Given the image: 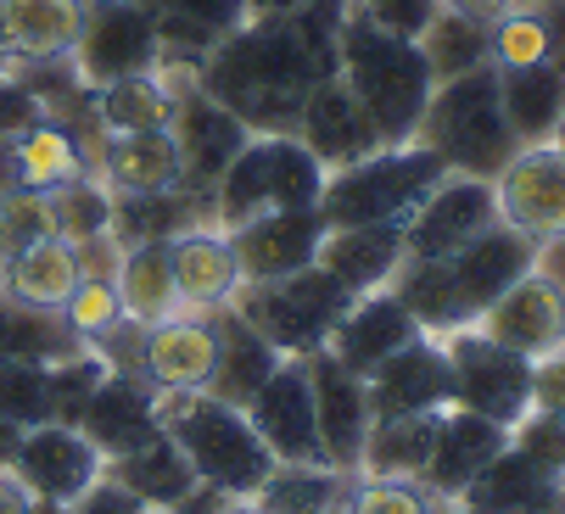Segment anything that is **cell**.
I'll list each match as a JSON object with an SVG mask.
<instances>
[{"label":"cell","instance_id":"30bf717a","mask_svg":"<svg viewBox=\"0 0 565 514\" xmlns=\"http://www.w3.org/2000/svg\"><path fill=\"white\" fill-rule=\"evenodd\" d=\"M67 62L96 90V84L163 67V34L140 0H85V23H78V45Z\"/></svg>","mask_w":565,"mask_h":514},{"label":"cell","instance_id":"8d00e7d4","mask_svg":"<svg viewBox=\"0 0 565 514\" xmlns=\"http://www.w3.org/2000/svg\"><path fill=\"white\" fill-rule=\"evenodd\" d=\"M499 101H504V118H510L515 140L537 146V140H548V129L565 113V73L548 67V62H537V67H499Z\"/></svg>","mask_w":565,"mask_h":514},{"label":"cell","instance_id":"f1b7e54d","mask_svg":"<svg viewBox=\"0 0 565 514\" xmlns=\"http://www.w3.org/2000/svg\"><path fill=\"white\" fill-rule=\"evenodd\" d=\"M319 269H326L348 297L386 291L392 275L403 269V224H353V229H326L319 240Z\"/></svg>","mask_w":565,"mask_h":514},{"label":"cell","instance_id":"11a10c76","mask_svg":"<svg viewBox=\"0 0 565 514\" xmlns=\"http://www.w3.org/2000/svg\"><path fill=\"white\" fill-rule=\"evenodd\" d=\"M0 514H34V492L12 470H0Z\"/></svg>","mask_w":565,"mask_h":514},{"label":"cell","instance_id":"484cf974","mask_svg":"<svg viewBox=\"0 0 565 514\" xmlns=\"http://www.w3.org/2000/svg\"><path fill=\"white\" fill-rule=\"evenodd\" d=\"M326 168H348V162H364L370 151H381V135L375 124L364 118V107L348 96L342 78H326L319 90L302 101L297 113V129H291Z\"/></svg>","mask_w":565,"mask_h":514},{"label":"cell","instance_id":"91938a15","mask_svg":"<svg viewBox=\"0 0 565 514\" xmlns=\"http://www.w3.org/2000/svg\"><path fill=\"white\" fill-rule=\"evenodd\" d=\"M18 442H23V425L0 419V470H12V453H18Z\"/></svg>","mask_w":565,"mask_h":514},{"label":"cell","instance_id":"f907efd6","mask_svg":"<svg viewBox=\"0 0 565 514\" xmlns=\"http://www.w3.org/2000/svg\"><path fill=\"white\" fill-rule=\"evenodd\" d=\"M45 118V107H40V96L29 90V78L12 67V73H0V146L7 140H18L29 124H40Z\"/></svg>","mask_w":565,"mask_h":514},{"label":"cell","instance_id":"603a6c76","mask_svg":"<svg viewBox=\"0 0 565 514\" xmlns=\"http://www.w3.org/2000/svg\"><path fill=\"white\" fill-rule=\"evenodd\" d=\"M96 146L102 135H78L56 118H40L29 124L18 140H7V168H12V191H62L73 180L96 174Z\"/></svg>","mask_w":565,"mask_h":514},{"label":"cell","instance_id":"d6a6232c","mask_svg":"<svg viewBox=\"0 0 565 514\" xmlns=\"http://www.w3.org/2000/svg\"><path fill=\"white\" fill-rule=\"evenodd\" d=\"M213 335H218V364H213V381H207V397L218 403H235V408H247V397L280 370V347L253 330L247 319H241L235 308H218L213 313Z\"/></svg>","mask_w":565,"mask_h":514},{"label":"cell","instance_id":"6125c7cd","mask_svg":"<svg viewBox=\"0 0 565 514\" xmlns=\"http://www.w3.org/2000/svg\"><path fill=\"white\" fill-rule=\"evenodd\" d=\"M548 146H554V151H559V157H565V113H559V124H554V129H548Z\"/></svg>","mask_w":565,"mask_h":514},{"label":"cell","instance_id":"9f6ffc18","mask_svg":"<svg viewBox=\"0 0 565 514\" xmlns=\"http://www.w3.org/2000/svg\"><path fill=\"white\" fill-rule=\"evenodd\" d=\"M448 12H465V18H481V23H493V18H504L515 0H443Z\"/></svg>","mask_w":565,"mask_h":514},{"label":"cell","instance_id":"b9f144b4","mask_svg":"<svg viewBox=\"0 0 565 514\" xmlns=\"http://www.w3.org/2000/svg\"><path fill=\"white\" fill-rule=\"evenodd\" d=\"M62 324L73 330V341L78 347H113V341L129 330V319H124V302H118V286L113 280H102V275H78V286H73V297L62 302Z\"/></svg>","mask_w":565,"mask_h":514},{"label":"cell","instance_id":"03108f58","mask_svg":"<svg viewBox=\"0 0 565 514\" xmlns=\"http://www.w3.org/2000/svg\"><path fill=\"white\" fill-rule=\"evenodd\" d=\"M437 514H470V508H465V503H459V508H437Z\"/></svg>","mask_w":565,"mask_h":514},{"label":"cell","instance_id":"680465c9","mask_svg":"<svg viewBox=\"0 0 565 514\" xmlns=\"http://www.w3.org/2000/svg\"><path fill=\"white\" fill-rule=\"evenodd\" d=\"M308 0H247V18H286V12H302Z\"/></svg>","mask_w":565,"mask_h":514},{"label":"cell","instance_id":"681fc988","mask_svg":"<svg viewBox=\"0 0 565 514\" xmlns=\"http://www.w3.org/2000/svg\"><path fill=\"white\" fill-rule=\"evenodd\" d=\"M353 7H359L370 23H381L386 34L420 40V34H426V23L437 18V7H443V0H353Z\"/></svg>","mask_w":565,"mask_h":514},{"label":"cell","instance_id":"60d3db41","mask_svg":"<svg viewBox=\"0 0 565 514\" xmlns=\"http://www.w3.org/2000/svg\"><path fill=\"white\" fill-rule=\"evenodd\" d=\"M488 34H493V23L437 7V18H431L426 34H420V51H426L431 78L443 84V78H465V73H476V67H488V62H493V40H488Z\"/></svg>","mask_w":565,"mask_h":514},{"label":"cell","instance_id":"f6af8a7d","mask_svg":"<svg viewBox=\"0 0 565 514\" xmlns=\"http://www.w3.org/2000/svg\"><path fill=\"white\" fill-rule=\"evenodd\" d=\"M0 419L12 425H45L56 419L51 408V364H0Z\"/></svg>","mask_w":565,"mask_h":514},{"label":"cell","instance_id":"2e32d148","mask_svg":"<svg viewBox=\"0 0 565 514\" xmlns=\"http://www.w3.org/2000/svg\"><path fill=\"white\" fill-rule=\"evenodd\" d=\"M135 375L151 392H207L213 364H218V335H213V313H169L140 330L135 341Z\"/></svg>","mask_w":565,"mask_h":514},{"label":"cell","instance_id":"d4e9b609","mask_svg":"<svg viewBox=\"0 0 565 514\" xmlns=\"http://www.w3.org/2000/svg\"><path fill=\"white\" fill-rule=\"evenodd\" d=\"M510 448V431L504 425H493V419H481V414H470V408H443V419H437V442H431V464H426V486L448 503H459L465 497V486L488 470L499 453Z\"/></svg>","mask_w":565,"mask_h":514},{"label":"cell","instance_id":"ffe728a7","mask_svg":"<svg viewBox=\"0 0 565 514\" xmlns=\"http://www.w3.org/2000/svg\"><path fill=\"white\" fill-rule=\"evenodd\" d=\"M370 419H397V414H443L454 408V370L437 335H415L403 353H392L370 381Z\"/></svg>","mask_w":565,"mask_h":514},{"label":"cell","instance_id":"bcb514c9","mask_svg":"<svg viewBox=\"0 0 565 514\" xmlns=\"http://www.w3.org/2000/svg\"><path fill=\"white\" fill-rule=\"evenodd\" d=\"M493 67H537L548 62V34L537 23L532 7H510L504 18H493Z\"/></svg>","mask_w":565,"mask_h":514},{"label":"cell","instance_id":"ee69618b","mask_svg":"<svg viewBox=\"0 0 565 514\" xmlns=\"http://www.w3.org/2000/svg\"><path fill=\"white\" fill-rule=\"evenodd\" d=\"M437 492L426 481H397V475H348L342 514H437Z\"/></svg>","mask_w":565,"mask_h":514},{"label":"cell","instance_id":"ab89813d","mask_svg":"<svg viewBox=\"0 0 565 514\" xmlns=\"http://www.w3.org/2000/svg\"><path fill=\"white\" fill-rule=\"evenodd\" d=\"M348 475L331 464H275V475L258 486L264 514H342Z\"/></svg>","mask_w":565,"mask_h":514},{"label":"cell","instance_id":"3957f363","mask_svg":"<svg viewBox=\"0 0 565 514\" xmlns=\"http://www.w3.org/2000/svg\"><path fill=\"white\" fill-rule=\"evenodd\" d=\"M337 78L348 84V96L375 124L381 146H409L415 129H420V113L437 90L420 40L386 34L359 7L348 12V23L337 34Z\"/></svg>","mask_w":565,"mask_h":514},{"label":"cell","instance_id":"8fae6325","mask_svg":"<svg viewBox=\"0 0 565 514\" xmlns=\"http://www.w3.org/2000/svg\"><path fill=\"white\" fill-rule=\"evenodd\" d=\"M493 207H499V224H510L532 246H559L565 240V157L548 140L521 146L493 174Z\"/></svg>","mask_w":565,"mask_h":514},{"label":"cell","instance_id":"d6986e66","mask_svg":"<svg viewBox=\"0 0 565 514\" xmlns=\"http://www.w3.org/2000/svg\"><path fill=\"white\" fill-rule=\"evenodd\" d=\"M308 364V386H313V414H319V448L326 464L342 475H359L364 459V437H370V392L353 370H342L326 347L302 353Z\"/></svg>","mask_w":565,"mask_h":514},{"label":"cell","instance_id":"e7e4bbea","mask_svg":"<svg viewBox=\"0 0 565 514\" xmlns=\"http://www.w3.org/2000/svg\"><path fill=\"white\" fill-rule=\"evenodd\" d=\"M0 73H12V56H7V45H0Z\"/></svg>","mask_w":565,"mask_h":514},{"label":"cell","instance_id":"74e56055","mask_svg":"<svg viewBox=\"0 0 565 514\" xmlns=\"http://www.w3.org/2000/svg\"><path fill=\"white\" fill-rule=\"evenodd\" d=\"M437 419H443V414H397V419H370V437H364L359 475H397V481H420V475H426V464H431Z\"/></svg>","mask_w":565,"mask_h":514},{"label":"cell","instance_id":"003e7915","mask_svg":"<svg viewBox=\"0 0 565 514\" xmlns=\"http://www.w3.org/2000/svg\"><path fill=\"white\" fill-rule=\"evenodd\" d=\"M515 7H537V0H515Z\"/></svg>","mask_w":565,"mask_h":514},{"label":"cell","instance_id":"f35d334b","mask_svg":"<svg viewBox=\"0 0 565 514\" xmlns=\"http://www.w3.org/2000/svg\"><path fill=\"white\" fill-rule=\"evenodd\" d=\"M73 353H85L62 324V313L23 308L0 291V364H62Z\"/></svg>","mask_w":565,"mask_h":514},{"label":"cell","instance_id":"277c9868","mask_svg":"<svg viewBox=\"0 0 565 514\" xmlns=\"http://www.w3.org/2000/svg\"><path fill=\"white\" fill-rule=\"evenodd\" d=\"M157 419L196 470V481L218 497H258V486L275 475V453L253 431L247 408L218 403L207 392H157Z\"/></svg>","mask_w":565,"mask_h":514},{"label":"cell","instance_id":"7bdbcfd3","mask_svg":"<svg viewBox=\"0 0 565 514\" xmlns=\"http://www.w3.org/2000/svg\"><path fill=\"white\" fill-rule=\"evenodd\" d=\"M45 207H51V235L67 240V246H85V240L113 235V191H107L96 174L51 191Z\"/></svg>","mask_w":565,"mask_h":514},{"label":"cell","instance_id":"be15d7a7","mask_svg":"<svg viewBox=\"0 0 565 514\" xmlns=\"http://www.w3.org/2000/svg\"><path fill=\"white\" fill-rule=\"evenodd\" d=\"M7 264H12V251H7V240H0V286H7Z\"/></svg>","mask_w":565,"mask_h":514},{"label":"cell","instance_id":"5bb4252c","mask_svg":"<svg viewBox=\"0 0 565 514\" xmlns=\"http://www.w3.org/2000/svg\"><path fill=\"white\" fill-rule=\"evenodd\" d=\"M476 330L499 341V347L521 358H543L565 347V275L554 269H526L488 313L476 319Z\"/></svg>","mask_w":565,"mask_h":514},{"label":"cell","instance_id":"9a60e30c","mask_svg":"<svg viewBox=\"0 0 565 514\" xmlns=\"http://www.w3.org/2000/svg\"><path fill=\"white\" fill-rule=\"evenodd\" d=\"M247 419L275 453V464H326L319 448V414H313V386L302 358H280V370L247 397Z\"/></svg>","mask_w":565,"mask_h":514},{"label":"cell","instance_id":"d590c367","mask_svg":"<svg viewBox=\"0 0 565 514\" xmlns=\"http://www.w3.org/2000/svg\"><path fill=\"white\" fill-rule=\"evenodd\" d=\"M73 286H78V257H73V246L56 240V235H45V240L12 251L7 286H0V291H7L12 302H23V308L62 313V302L73 297Z\"/></svg>","mask_w":565,"mask_h":514},{"label":"cell","instance_id":"e0dca14e","mask_svg":"<svg viewBox=\"0 0 565 514\" xmlns=\"http://www.w3.org/2000/svg\"><path fill=\"white\" fill-rule=\"evenodd\" d=\"M488 224H499L493 185L470 174H443L426 191V202L403 218V257H448Z\"/></svg>","mask_w":565,"mask_h":514},{"label":"cell","instance_id":"4316f807","mask_svg":"<svg viewBox=\"0 0 565 514\" xmlns=\"http://www.w3.org/2000/svg\"><path fill=\"white\" fill-rule=\"evenodd\" d=\"M459 503L470 514H565V475L532 464L521 448H504L465 486Z\"/></svg>","mask_w":565,"mask_h":514},{"label":"cell","instance_id":"83f0119b","mask_svg":"<svg viewBox=\"0 0 565 514\" xmlns=\"http://www.w3.org/2000/svg\"><path fill=\"white\" fill-rule=\"evenodd\" d=\"M96 180L113 196L185 191L180 146H174L169 129H151V135H102V146H96Z\"/></svg>","mask_w":565,"mask_h":514},{"label":"cell","instance_id":"52a82bcc","mask_svg":"<svg viewBox=\"0 0 565 514\" xmlns=\"http://www.w3.org/2000/svg\"><path fill=\"white\" fill-rule=\"evenodd\" d=\"M448 174V168L426 151V146H381L364 162L331 168L326 196H319V218L331 229H353V224H403L426 191Z\"/></svg>","mask_w":565,"mask_h":514},{"label":"cell","instance_id":"7a4b0ae2","mask_svg":"<svg viewBox=\"0 0 565 514\" xmlns=\"http://www.w3.org/2000/svg\"><path fill=\"white\" fill-rule=\"evenodd\" d=\"M537 251L543 246H532L510 224H488L448 257H403L386 291L415 313L426 335H454L476 324L526 269H537Z\"/></svg>","mask_w":565,"mask_h":514},{"label":"cell","instance_id":"4dcf8cb0","mask_svg":"<svg viewBox=\"0 0 565 514\" xmlns=\"http://www.w3.org/2000/svg\"><path fill=\"white\" fill-rule=\"evenodd\" d=\"M163 34V67L196 73L202 56L247 23V0H140Z\"/></svg>","mask_w":565,"mask_h":514},{"label":"cell","instance_id":"8992f818","mask_svg":"<svg viewBox=\"0 0 565 514\" xmlns=\"http://www.w3.org/2000/svg\"><path fill=\"white\" fill-rule=\"evenodd\" d=\"M326 180H331V168L319 162L291 129L253 135L247 146H241V157L218 174L207 207H213L218 229H235V224H247L258 213H275V207H319Z\"/></svg>","mask_w":565,"mask_h":514},{"label":"cell","instance_id":"44dd1931","mask_svg":"<svg viewBox=\"0 0 565 514\" xmlns=\"http://www.w3.org/2000/svg\"><path fill=\"white\" fill-rule=\"evenodd\" d=\"M73 425L102 448L107 464L163 437V419H157V392H151L140 375H129V370H107V381L90 392V403L78 408Z\"/></svg>","mask_w":565,"mask_h":514},{"label":"cell","instance_id":"7402d4cb","mask_svg":"<svg viewBox=\"0 0 565 514\" xmlns=\"http://www.w3.org/2000/svg\"><path fill=\"white\" fill-rule=\"evenodd\" d=\"M415 335H426V330L415 324L409 308H403L392 291H370V297H353V308L337 319L326 353H331L342 370H353L359 381H370L392 353L409 347Z\"/></svg>","mask_w":565,"mask_h":514},{"label":"cell","instance_id":"e575fe53","mask_svg":"<svg viewBox=\"0 0 565 514\" xmlns=\"http://www.w3.org/2000/svg\"><path fill=\"white\" fill-rule=\"evenodd\" d=\"M118 302L129 324H157L180 313V291H174V264H169V240H140L118 251V269H113Z\"/></svg>","mask_w":565,"mask_h":514},{"label":"cell","instance_id":"ac0fdd59","mask_svg":"<svg viewBox=\"0 0 565 514\" xmlns=\"http://www.w3.org/2000/svg\"><path fill=\"white\" fill-rule=\"evenodd\" d=\"M326 218L319 207H275V213H258L247 224L224 229L235 257H241V275L247 286L258 280H286V275H302L319 264V240H326Z\"/></svg>","mask_w":565,"mask_h":514},{"label":"cell","instance_id":"db71d44e","mask_svg":"<svg viewBox=\"0 0 565 514\" xmlns=\"http://www.w3.org/2000/svg\"><path fill=\"white\" fill-rule=\"evenodd\" d=\"M532 12H537V23L548 34V67L565 73V0H537Z\"/></svg>","mask_w":565,"mask_h":514},{"label":"cell","instance_id":"836d02e7","mask_svg":"<svg viewBox=\"0 0 565 514\" xmlns=\"http://www.w3.org/2000/svg\"><path fill=\"white\" fill-rule=\"evenodd\" d=\"M107 481H118L146 514L174 508V503H185L191 492H202L196 470L185 464V453H180L169 437H157V442H146V448L113 459V464H107Z\"/></svg>","mask_w":565,"mask_h":514},{"label":"cell","instance_id":"5b68a950","mask_svg":"<svg viewBox=\"0 0 565 514\" xmlns=\"http://www.w3.org/2000/svg\"><path fill=\"white\" fill-rule=\"evenodd\" d=\"M415 146H426L448 174H470L493 185V174L521 151L499 101V67L488 62L465 78H443L420 113Z\"/></svg>","mask_w":565,"mask_h":514},{"label":"cell","instance_id":"f5cc1de1","mask_svg":"<svg viewBox=\"0 0 565 514\" xmlns=\"http://www.w3.org/2000/svg\"><path fill=\"white\" fill-rule=\"evenodd\" d=\"M67 514H146V508H140V503H135V497H129L118 481H107V475H102V481H96L85 497H78V503L67 508Z\"/></svg>","mask_w":565,"mask_h":514},{"label":"cell","instance_id":"6f0895ef","mask_svg":"<svg viewBox=\"0 0 565 514\" xmlns=\"http://www.w3.org/2000/svg\"><path fill=\"white\" fill-rule=\"evenodd\" d=\"M218 503H224V497H218V492H207V486H202V492H191V497H185V503H174V508H157V514H213V508H218Z\"/></svg>","mask_w":565,"mask_h":514},{"label":"cell","instance_id":"94428289","mask_svg":"<svg viewBox=\"0 0 565 514\" xmlns=\"http://www.w3.org/2000/svg\"><path fill=\"white\" fill-rule=\"evenodd\" d=\"M213 514H264V508H258L253 497H224V503H218Z\"/></svg>","mask_w":565,"mask_h":514},{"label":"cell","instance_id":"cb8c5ba5","mask_svg":"<svg viewBox=\"0 0 565 514\" xmlns=\"http://www.w3.org/2000/svg\"><path fill=\"white\" fill-rule=\"evenodd\" d=\"M169 264H174V291H180V308L191 313H218L241 297L247 275H241V257L230 246V235L218 224H196L185 235L169 240Z\"/></svg>","mask_w":565,"mask_h":514},{"label":"cell","instance_id":"4fadbf2b","mask_svg":"<svg viewBox=\"0 0 565 514\" xmlns=\"http://www.w3.org/2000/svg\"><path fill=\"white\" fill-rule=\"evenodd\" d=\"M169 135H174V146H180V174H185V191L191 196H202V202H213V185H218V174L241 157V146L253 140V129L241 124L230 107H218L202 84H196V73H185L180 78V101H174V124H169Z\"/></svg>","mask_w":565,"mask_h":514},{"label":"cell","instance_id":"7c38bea8","mask_svg":"<svg viewBox=\"0 0 565 514\" xmlns=\"http://www.w3.org/2000/svg\"><path fill=\"white\" fill-rule=\"evenodd\" d=\"M12 475L40 497V503H62L73 508L102 475H107V459L102 448L78 431V425H62V419H45V425H29L18 453H12Z\"/></svg>","mask_w":565,"mask_h":514},{"label":"cell","instance_id":"7dc6e473","mask_svg":"<svg viewBox=\"0 0 565 514\" xmlns=\"http://www.w3.org/2000/svg\"><path fill=\"white\" fill-rule=\"evenodd\" d=\"M51 235V207L40 191H0V240L7 251H23Z\"/></svg>","mask_w":565,"mask_h":514},{"label":"cell","instance_id":"9c48e42d","mask_svg":"<svg viewBox=\"0 0 565 514\" xmlns=\"http://www.w3.org/2000/svg\"><path fill=\"white\" fill-rule=\"evenodd\" d=\"M437 341H443L448 370H454V408H470L481 419L504 425V431H515L532 414V358L488 341L476 324L437 335Z\"/></svg>","mask_w":565,"mask_h":514},{"label":"cell","instance_id":"6da1fadb","mask_svg":"<svg viewBox=\"0 0 565 514\" xmlns=\"http://www.w3.org/2000/svg\"><path fill=\"white\" fill-rule=\"evenodd\" d=\"M348 12L353 0H308L286 18H247L202 56L196 84L253 135L297 129L302 101L337 78V34Z\"/></svg>","mask_w":565,"mask_h":514},{"label":"cell","instance_id":"ba28073f","mask_svg":"<svg viewBox=\"0 0 565 514\" xmlns=\"http://www.w3.org/2000/svg\"><path fill=\"white\" fill-rule=\"evenodd\" d=\"M253 330H264L286 358H302V353H319L331 341L337 319L353 308V297L326 275V269H302V275H286V280H258V286H241V297L230 302Z\"/></svg>","mask_w":565,"mask_h":514},{"label":"cell","instance_id":"f546056e","mask_svg":"<svg viewBox=\"0 0 565 514\" xmlns=\"http://www.w3.org/2000/svg\"><path fill=\"white\" fill-rule=\"evenodd\" d=\"M180 67H151V73H129L113 84L90 90V118L96 135H151L174 124V101H180Z\"/></svg>","mask_w":565,"mask_h":514},{"label":"cell","instance_id":"816d5d0a","mask_svg":"<svg viewBox=\"0 0 565 514\" xmlns=\"http://www.w3.org/2000/svg\"><path fill=\"white\" fill-rule=\"evenodd\" d=\"M532 414L565 419V347L532 358Z\"/></svg>","mask_w":565,"mask_h":514},{"label":"cell","instance_id":"c3c4849f","mask_svg":"<svg viewBox=\"0 0 565 514\" xmlns=\"http://www.w3.org/2000/svg\"><path fill=\"white\" fill-rule=\"evenodd\" d=\"M510 448H521L532 464L565 475V419H554V414H526L515 431H510Z\"/></svg>","mask_w":565,"mask_h":514},{"label":"cell","instance_id":"1f68e13d","mask_svg":"<svg viewBox=\"0 0 565 514\" xmlns=\"http://www.w3.org/2000/svg\"><path fill=\"white\" fill-rule=\"evenodd\" d=\"M85 23V0H0V45L12 67L67 62Z\"/></svg>","mask_w":565,"mask_h":514}]
</instances>
